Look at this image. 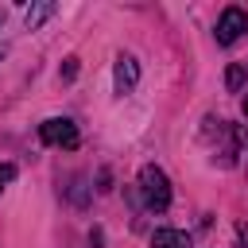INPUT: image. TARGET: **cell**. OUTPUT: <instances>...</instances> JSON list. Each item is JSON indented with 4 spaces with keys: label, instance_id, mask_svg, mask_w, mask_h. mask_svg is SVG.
Listing matches in <instances>:
<instances>
[{
    "label": "cell",
    "instance_id": "cell-1",
    "mask_svg": "<svg viewBox=\"0 0 248 248\" xmlns=\"http://www.w3.org/2000/svg\"><path fill=\"white\" fill-rule=\"evenodd\" d=\"M140 198H143V205L155 209V213H163V209L170 205V178H167L163 167L147 163V167L140 170Z\"/></svg>",
    "mask_w": 248,
    "mask_h": 248
},
{
    "label": "cell",
    "instance_id": "cell-2",
    "mask_svg": "<svg viewBox=\"0 0 248 248\" xmlns=\"http://www.w3.org/2000/svg\"><path fill=\"white\" fill-rule=\"evenodd\" d=\"M39 140L50 143V147H66V151H70V147H78L81 136H78V124H74L70 116H50V120L39 124Z\"/></svg>",
    "mask_w": 248,
    "mask_h": 248
},
{
    "label": "cell",
    "instance_id": "cell-3",
    "mask_svg": "<svg viewBox=\"0 0 248 248\" xmlns=\"http://www.w3.org/2000/svg\"><path fill=\"white\" fill-rule=\"evenodd\" d=\"M244 31H248V12L232 4V8H225V12H221V19H217V31H213V35H217V43H221V46H232Z\"/></svg>",
    "mask_w": 248,
    "mask_h": 248
},
{
    "label": "cell",
    "instance_id": "cell-4",
    "mask_svg": "<svg viewBox=\"0 0 248 248\" xmlns=\"http://www.w3.org/2000/svg\"><path fill=\"white\" fill-rule=\"evenodd\" d=\"M136 81H140V62L132 58V54H120L116 58V66H112V85H116V93L124 97V93H132L136 89Z\"/></svg>",
    "mask_w": 248,
    "mask_h": 248
},
{
    "label": "cell",
    "instance_id": "cell-5",
    "mask_svg": "<svg viewBox=\"0 0 248 248\" xmlns=\"http://www.w3.org/2000/svg\"><path fill=\"white\" fill-rule=\"evenodd\" d=\"M151 248H190V236L182 229H155L151 232Z\"/></svg>",
    "mask_w": 248,
    "mask_h": 248
},
{
    "label": "cell",
    "instance_id": "cell-6",
    "mask_svg": "<svg viewBox=\"0 0 248 248\" xmlns=\"http://www.w3.org/2000/svg\"><path fill=\"white\" fill-rule=\"evenodd\" d=\"M54 12H58V4H31L27 8V31H35L39 23H46Z\"/></svg>",
    "mask_w": 248,
    "mask_h": 248
},
{
    "label": "cell",
    "instance_id": "cell-7",
    "mask_svg": "<svg viewBox=\"0 0 248 248\" xmlns=\"http://www.w3.org/2000/svg\"><path fill=\"white\" fill-rule=\"evenodd\" d=\"M244 81H248V70H244L240 62L225 70V85H229V93H240V89H244Z\"/></svg>",
    "mask_w": 248,
    "mask_h": 248
},
{
    "label": "cell",
    "instance_id": "cell-8",
    "mask_svg": "<svg viewBox=\"0 0 248 248\" xmlns=\"http://www.w3.org/2000/svg\"><path fill=\"white\" fill-rule=\"evenodd\" d=\"M78 78V58H66L62 62V81H74Z\"/></svg>",
    "mask_w": 248,
    "mask_h": 248
},
{
    "label": "cell",
    "instance_id": "cell-9",
    "mask_svg": "<svg viewBox=\"0 0 248 248\" xmlns=\"http://www.w3.org/2000/svg\"><path fill=\"white\" fill-rule=\"evenodd\" d=\"M12 178H16V167H12V163H0V190H4Z\"/></svg>",
    "mask_w": 248,
    "mask_h": 248
},
{
    "label": "cell",
    "instance_id": "cell-10",
    "mask_svg": "<svg viewBox=\"0 0 248 248\" xmlns=\"http://www.w3.org/2000/svg\"><path fill=\"white\" fill-rule=\"evenodd\" d=\"M244 116H248V97H244Z\"/></svg>",
    "mask_w": 248,
    "mask_h": 248
},
{
    "label": "cell",
    "instance_id": "cell-11",
    "mask_svg": "<svg viewBox=\"0 0 248 248\" xmlns=\"http://www.w3.org/2000/svg\"><path fill=\"white\" fill-rule=\"evenodd\" d=\"M0 23H4V8H0Z\"/></svg>",
    "mask_w": 248,
    "mask_h": 248
},
{
    "label": "cell",
    "instance_id": "cell-12",
    "mask_svg": "<svg viewBox=\"0 0 248 248\" xmlns=\"http://www.w3.org/2000/svg\"><path fill=\"white\" fill-rule=\"evenodd\" d=\"M244 147H248V136H244Z\"/></svg>",
    "mask_w": 248,
    "mask_h": 248
}]
</instances>
